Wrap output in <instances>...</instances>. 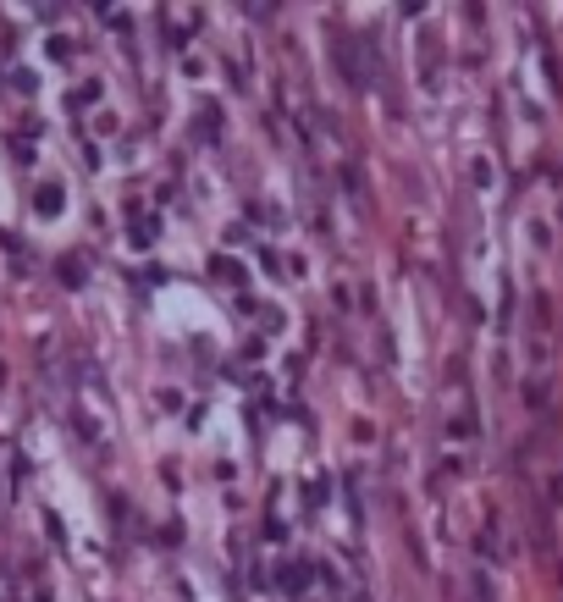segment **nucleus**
Returning <instances> with one entry per match:
<instances>
[]
</instances>
